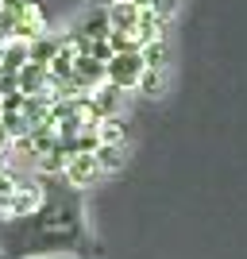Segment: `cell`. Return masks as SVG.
<instances>
[{"mask_svg": "<svg viewBox=\"0 0 247 259\" xmlns=\"http://www.w3.org/2000/svg\"><path fill=\"white\" fill-rule=\"evenodd\" d=\"M46 182V178H43ZM0 248L8 259H46V255H97V240L85 228V205L77 190H54L46 182L43 205L31 217H16L0 228Z\"/></svg>", "mask_w": 247, "mask_h": 259, "instance_id": "1", "label": "cell"}, {"mask_svg": "<svg viewBox=\"0 0 247 259\" xmlns=\"http://www.w3.org/2000/svg\"><path fill=\"white\" fill-rule=\"evenodd\" d=\"M105 174H101L97 159H93V151H77V155H66V166H62V182L70 186V190H77V194H85L89 186H97Z\"/></svg>", "mask_w": 247, "mask_h": 259, "instance_id": "2", "label": "cell"}, {"mask_svg": "<svg viewBox=\"0 0 247 259\" xmlns=\"http://www.w3.org/2000/svg\"><path fill=\"white\" fill-rule=\"evenodd\" d=\"M143 70H147V66H143L139 51H120L105 62V81H112V85H120V89H135Z\"/></svg>", "mask_w": 247, "mask_h": 259, "instance_id": "3", "label": "cell"}, {"mask_svg": "<svg viewBox=\"0 0 247 259\" xmlns=\"http://www.w3.org/2000/svg\"><path fill=\"white\" fill-rule=\"evenodd\" d=\"M43 197H46V182L43 178H35V182H27L23 178V186L16 190V197H12V205H8V221H16V217H31L35 209L43 205Z\"/></svg>", "mask_w": 247, "mask_h": 259, "instance_id": "4", "label": "cell"}, {"mask_svg": "<svg viewBox=\"0 0 247 259\" xmlns=\"http://www.w3.org/2000/svg\"><path fill=\"white\" fill-rule=\"evenodd\" d=\"M16 85H20L23 97H35V93H46L51 89V70H46L43 62H27L16 74Z\"/></svg>", "mask_w": 247, "mask_h": 259, "instance_id": "5", "label": "cell"}, {"mask_svg": "<svg viewBox=\"0 0 247 259\" xmlns=\"http://www.w3.org/2000/svg\"><path fill=\"white\" fill-rule=\"evenodd\" d=\"M124 93H128V89L105 81V85H97L93 93H89V101H93V108H97V116H120V108H124Z\"/></svg>", "mask_w": 247, "mask_h": 259, "instance_id": "6", "label": "cell"}, {"mask_svg": "<svg viewBox=\"0 0 247 259\" xmlns=\"http://www.w3.org/2000/svg\"><path fill=\"white\" fill-rule=\"evenodd\" d=\"M74 81L85 89V93H93L97 85H105V62L89 58V54H77L74 58Z\"/></svg>", "mask_w": 247, "mask_h": 259, "instance_id": "7", "label": "cell"}, {"mask_svg": "<svg viewBox=\"0 0 247 259\" xmlns=\"http://www.w3.org/2000/svg\"><path fill=\"white\" fill-rule=\"evenodd\" d=\"M108 12V23H112V31H131L135 20H139V4L135 0H116V4H105Z\"/></svg>", "mask_w": 247, "mask_h": 259, "instance_id": "8", "label": "cell"}, {"mask_svg": "<svg viewBox=\"0 0 247 259\" xmlns=\"http://www.w3.org/2000/svg\"><path fill=\"white\" fill-rule=\"evenodd\" d=\"M74 31H77V35H85V39H108L112 23H108L105 4H101V8H93V12H85V16H81V23H77Z\"/></svg>", "mask_w": 247, "mask_h": 259, "instance_id": "9", "label": "cell"}, {"mask_svg": "<svg viewBox=\"0 0 247 259\" xmlns=\"http://www.w3.org/2000/svg\"><path fill=\"white\" fill-rule=\"evenodd\" d=\"M97 140L112 147H128V120L124 116H101L97 120Z\"/></svg>", "mask_w": 247, "mask_h": 259, "instance_id": "10", "label": "cell"}, {"mask_svg": "<svg viewBox=\"0 0 247 259\" xmlns=\"http://www.w3.org/2000/svg\"><path fill=\"white\" fill-rule=\"evenodd\" d=\"M93 159H97L101 174H120V170H124V162H128V147H112V143H97Z\"/></svg>", "mask_w": 247, "mask_h": 259, "instance_id": "11", "label": "cell"}, {"mask_svg": "<svg viewBox=\"0 0 247 259\" xmlns=\"http://www.w3.org/2000/svg\"><path fill=\"white\" fill-rule=\"evenodd\" d=\"M23 66H27V39H4L0 70H4V74H20Z\"/></svg>", "mask_w": 247, "mask_h": 259, "instance_id": "12", "label": "cell"}, {"mask_svg": "<svg viewBox=\"0 0 247 259\" xmlns=\"http://www.w3.org/2000/svg\"><path fill=\"white\" fill-rule=\"evenodd\" d=\"M166 66H147L139 74V81H135V93H143V97H162L166 93Z\"/></svg>", "mask_w": 247, "mask_h": 259, "instance_id": "13", "label": "cell"}, {"mask_svg": "<svg viewBox=\"0 0 247 259\" xmlns=\"http://www.w3.org/2000/svg\"><path fill=\"white\" fill-rule=\"evenodd\" d=\"M54 54H58V39H54L51 31L27 43V62H43V66H51V62H54Z\"/></svg>", "mask_w": 247, "mask_h": 259, "instance_id": "14", "label": "cell"}, {"mask_svg": "<svg viewBox=\"0 0 247 259\" xmlns=\"http://www.w3.org/2000/svg\"><path fill=\"white\" fill-rule=\"evenodd\" d=\"M62 166H66V155L58 151V147L35 159V170H39V178H62Z\"/></svg>", "mask_w": 247, "mask_h": 259, "instance_id": "15", "label": "cell"}, {"mask_svg": "<svg viewBox=\"0 0 247 259\" xmlns=\"http://www.w3.org/2000/svg\"><path fill=\"white\" fill-rule=\"evenodd\" d=\"M20 186H23L20 174L0 166V213H8V205H12V197H16V190H20Z\"/></svg>", "mask_w": 247, "mask_h": 259, "instance_id": "16", "label": "cell"}, {"mask_svg": "<svg viewBox=\"0 0 247 259\" xmlns=\"http://www.w3.org/2000/svg\"><path fill=\"white\" fill-rule=\"evenodd\" d=\"M143 66H166V39H155V43H143Z\"/></svg>", "mask_w": 247, "mask_h": 259, "instance_id": "17", "label": "cell"}, {"mask_svg": "<svg viewBox=\"0 0 247 259\" xmlns=\"http://www.w3.org/2000/svg\"><path fill=\"white\" fill-rule=\"evenodd\" d=\"M89 58H97V62H108V58H112V54H116V51H112V43H108V39H89Z\"/></svg>", "mask_w": 247, "mask_h": 259, "instance_id": "18", "label": "cell"}, {"mask_svg": "<svg viewBox=\"0 0 247 259\" xmlns=\"http://www.w3.org/2000/svg\"><path fill=\"white\" fill-rule=\"evenodd\" d=\"M135 4H139V8L159 12V16H166V20H170V12H174V4H178V0H135Z\"/></svg>", "mask_w": 247, "mask_h": 259, "instance_id": "19", "label": "cell"}, {"mask_svg": "<svg viewBox=\"0 0 247 259\" xmlns=\"http://www.w3.org/2000/svg\"><path fill=\"white\" fill-rule=\"evenodd\" d=\"M12 140H8V132H4V124H0V162H4V155H8Z\"/></svg>", "mask_w": 247, "mask_h": 259, "instance_id": "20", "label": "cell"}, {"mask_svg": "<svg viewBox=\"0 0 247 259\" xmlns=\"http://www.w3.org/2000/svg\"><path fill=\"white\" fill-rule=\"evenodd\" d=\"M101 4H116V0H101Z\"/></svg>", "mask_w": 247, "mask_h": 259, "instance_id": "21", "label": "cell"}, {"mask_svg": "<svg viewBox=\"0 0 247 259\" xmlns=\"http://www.w3.org/2000/svg\"><path fill=\"white\" fill-rule=\"evenodd\" d=\"M0 259H8V255H4V248H0Z\"/></svg>", "mask_w": 247, "mask_h": 259, "instance_id": "22", "label": "cell"}]
</instances>
